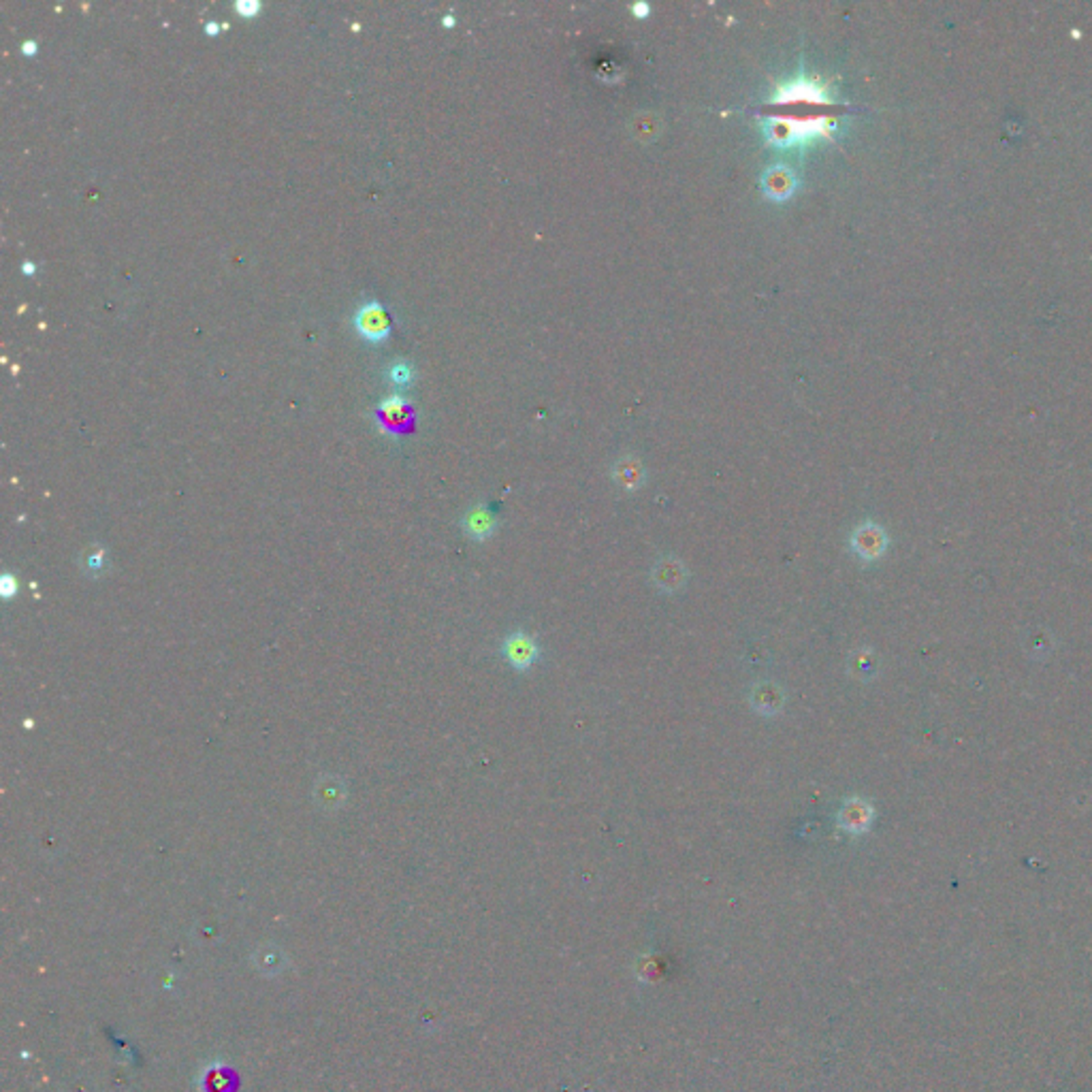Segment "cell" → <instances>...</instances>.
Masks as SVG:
<instances>
[{"label": "cell", "mask_w": 1092, "mask_h": 1092, "mask_svg": "<svg viewBox=\"0 0 1092 1092\" xmlns=\"http://www.w3.org/2000/svg\"><path fill=\"white\" fill-rule=\"evenodd\" d=\"M79 563H82L84 574L102 576L107 570H109V555H107L105 546L90 544L86 550H84L82 557H79Z\"/></svg>", "instance_id": "7c38bea8"}, {"label": "cell", "mask_w": 1092, "mask_h": 1092, "mask_svg": "<svg viewBox=\"0 0 1092 1092\" xmlns=\"http://www.w3.org/2000/svg\"><path fill=\"white\" fill-rule=\"evenodd\" d=\"M849 546H852L853 555L858 559H862V562H875V559H879L884 555L885 546H888V536L875 523H862V525H858L853 530L852 538H849Z\"/></svg>", "instance_id": "5b68a950"}, {"label": "cell", "mask_w": 1092, "mask_h": 1092, "mask_svg": "<svg viewBox=\"0 0 1092 1092\" xmlns=\"http://www.w3.org/2000/svg\"><path fill=\"white\" fill-rule=\"evenodd\" d=\"M22 271H24L26 276H33V273L37 271V265H34L33 261H24L22 263Z\"/></svg>", "instance_id": "ffe728a7"}, {"label": "cell", "mask_w": 1092, "mask_h": 1092, "mask_svg": "<svg viewBox=\"0 0 1092 1092\" xmlns=\"http://www.w3.org/2000/svg\"><path fill=\"white\" fill-rule=\"evenodd\" d=\"M346 783L338 774H322L314 787V800L322 811H338L346 803Z\"/></svg>", "instance_id": "30bf717a"}, {"label": "cell", "mask_w": 1092, "mask_h": 1092, "mask_svg": "<svg viewBox=\"0 0 1092 1092\" xmlns=\"http://www.w3.org/2000/svg\"><path fill=\"white\" fill-rule=\"evenodd\" d=\"M355 329L367 342L380 344L391 335V319L378 301H367L355 312Z\"/></svg>", "instance_id": "3957f363"}, {"label": "cell", "mask_w": 1092, "mask_h": 1092, "mask_svg": "<svg viewBox=\"0 0 1092 1092\" xmlns=\"http://www.w3.org/2000/svg\"><path fill=\"white\" fill-rule=\"evenodd\" d=\"M501 655L517 673H527L540 660V644L525 630L508 634L501 642Z\"/></svg>", "instance_id": "7a4b0ae2"}, {"label": "cell", "mask_w": 1092, "mask_h": 1092, "mask_svg": "<svg viewBox=\"0 0 1092 1092\" xmlns=\"http://www.w3.org/2000/svg\"><path fill=\"white\" fill-rule=\"evenodd\" d=\"M760 118L764 139L777 147H798L828 139L839 124L836 102L828 86L816 78L790 79L777 86Z\"/></svg>", "instance_id": "6da1fadb"}, {"label": "cell", "mask_w": 1092, "mask_h": 1092, "mask_svg": "<svg viewBox=\"0 0 1092 1092\" xmlns=\"http://www.w3.org/2000/svg\"><path fill=\"white\" fill-rule=\"evenodd\" d=\"M687 568L679 557L674 555H666V557L657 559L655 566L651 570V580L655 585L657 592L661 593H677L681 592L687 583Z\"/></svg>", "instance_id": "52a82bcc"}, {"label": "cell", "mask_w": 1092, "mask_h": 1092, "mask_svg": "<svg viewBox=\"0 0 1092 1092\" xmlns=\"http://www.w3.org/2000/svg\"><path fill=\"white\" fill-rule=\"evenodd\" d=\"M796 186H798L796 173L790 167H785V164H774V167L766 169L762 176L764 195L772 201L790 199L796 192Z\"/></svg>", "instance_id": "9c48e42d"}, {"label": "cell", "mask_w": 1092, "mask_h": 1092, "mask_svg": "<svg viewBox=\"0 0 1092 1092\" xmlns=\"http://www.w3.org/2000/svg\"><path fill=\"white\" fill-rule=\"evenodd\" d=\"M235 9L241 13V16L252 17L261 11V3H258V0H237Z\"/></svg>", "instance_id": "2e32d148"}, {"label": "cell", "mask_w": 1092, "mask_h": 1092, "mask_svg": "<svg viewBox=\"0 0 1092 1092\" xmlns=\"http://www.w3.org/2000/svg\"><path fill=\"white\" fill-rule=\"evenodd\" d=\"M17 589H20V583H17L16 576L9 574V572H7V574H4L3 579H0V595H3L4 599H9V598H13V595L17 593Z\"/></svg>", "instance_id": "9a60e30c"}, {"label": "cell", "mask_w": 1092, "mask_h": 1092, "mask_svg": "<svg viewBox=\"0 0 1092 1092\" xmlns=\"http://www.w3.org/2000/svg\"><path fill=\"white\" fill-rule=\"evenodd\" d=\"M875 819V809L860 796H849L836 813L839 828L847 835H865Z\"/></svg>", "instance_id": "277c9868"}, {"label": "cell", "mask_w": 1092, "mask_h": 1092, "mask_svg": "<svg viewBox=\"0 0 1092 1092\" xmlns=\"http://www.w3.org/2000/svg\"><path fill=\"white\" fill-rule=\"evenodd\" d=\"M444 24H446V26H450V24H455V20H453V16H446V17H444Z\"/></svg>", "instance_id": "44dd1931"}, {"label": "cell", "mask_w": 1092, "mask_h": 1092, "mask_svg": "<svg viewBox=\"0 0 1092 1092\" xmlns=\"http://www.w3.org/2000/svg\"><path fill=\"white\" fill-rule=\"evenodd\" d=\"M218 30H220V24H218L216 20L205 22V33H208V34H218Z\"/></svg>", "instance_id": "d6986e66"}, {"label": "cell", "mask_w": 1092, "mask_h": 1092, "mask_svg": "<svg viewBox=\"0 0 1092 1092\" xmlns=\"http://www.w3.org/2000/svg\"><path fill=\"white\" fill-rule=\"evenodd\" d=\"M749 704L762 717H774L783 710L785 704V692L779 683L774 681H760L751 687Z\"/></svg>", "instance_id": "ba28073f"}, {"label": "cell", "mask_w": 1092, "mask_h": 1092, "mask_svg": "<svg viewBox=\"0 0 1092 1092\" xmlns=\"http://www.w3.org/2000/svg\"><path fill=\"white\" fill-rule=\"evenodd\" d=\"M612 481L617 482L619 489L634 493V491L644 487L647 472H644L642 463H640L636 456H621L615 463V468H612Z\"/></svg>", "instance_id": "8fae6325"}, {"label": "cell", "mask_w": 1092, "mask_h": 1092, "mask_svg": "<svg viewBox=\"0 0 1092 1092\" xmlns=\"http://www.w3.org/2000/svg\"><path fill=\"white\" fill-rule=\"evenodd\" d=\"M648 11H651V7H648V4H644V3L634 4V13H636V17H647Z\"/></svg>", "instance_id": "e0dca14e"}, {"label": "cell", "mask_w": 1092, "mask_h": 1092, "mask_svg": "<svg viewBox=\"0 0 1092 1092\" xmlns=\"http://www.w3.org/2000/svg\"><path fill=\"white\" fill-rule=\"evenodd\" d=\"M498 517L487 504H474L461 517V530L474 543H487L498 531Z\"/></svg>", "instance_id": "8992f818"}, {"label": "cell", "mask_w": 1092, "mask_h": 1092, "mask_svg": "<svg viewBox=\"0 0 1092 1092\" xmlns=\"http://www.w3.org/2000/svg\"><path fill=\"white\" fill-rule=\"evenodd\" d=\"M378 410L380 414L387 419L388 425H400L401 419L406 416V412H408V406H406L404 397L388 395L387 400H382V404H380Z\"/></svg>", "instance_id": "4fadbf2b"}, {"label": "cell", "mask_w": 1092, "mask_h": 1092, "mask_svg": "<svg viewBox=\"0 0 1092 1092\" xmlns=\"http://www.w3.org/2000/svg\"><path fill=\"white\" fill-rule=\"evenodd\" d=\"M412 375H414V369L408 361H397L388 367V380L397 387H406V384L412 382Z\"/></svg>", "instance_id": "5bb4252c"}, {"label": "cell", "mask_w": 1092, "mask_h": 1092, "mask_svg": "<svg viewBox=\"0 0 1092 1092\" xmlns=\"http://www.w3.org/2000/svg\"><path fill=\"white\" fill-rule=\"evenodd\" d=\"M22 52H24L26 56H33V53H37V43H34L33 39H28V41L22 46Z\"/></svg>", "instance_id": "ac0fdd59"}]
</instances>
